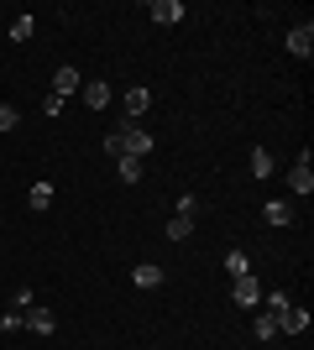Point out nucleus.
I'll list each match as a JSON object with an SVG mask.
<instances>
[{"instance_id": "nucleus-7", "label": "nucleus", "mask_w": 314, "mask_h": 350, "mask_svg": "<svg viewBox=\"0 0 314 350\" xmlns=\"http://www.w3.org/2000/svg\"><path fill=\"white\" fill-rule=\"evenodd\" d=\"M288 53H293V58H314V21L288 31Z\"/></svg>"}, {"instance_id": "nucleus-1", "label": "nucleus", "mask_w": 314, "mask_h": 350, "mask_svg": "<svg viewBox=\"0 0 314 350\" xmlns=\"http://www.w3.org/2000/svg\"><path fill=\"white\" fill-rule=\"evenodd\" d=\"M116 131H120V146H126V157H136V162H142V157L152 152V146H157L147 131H142V126H136V120H120Z\"/></svg>"}, {"instance_id": "nucleus-8", "label": "nucleus", "mask_w": 314, "mask_h": 350, "mask_svg": "<svg viewBox=\"0 0 314 350\" xmlns=\"http://www.w3.org/2000/svg\"><path fill=\"white\" fill-rule=\"evenodd\" d=\"M309 329V308H293L288 304L283 314H278V335H304Z\"/></svg>"}, {"instance_id": "nucleus-15", "label": "nucleus", "mask_w": 314, "mask_h": 350, "mask_svg": "<svg viewBox=\"0 0 314 350\" xmlns=\"http://www.w3.org/2000/svg\"><path fill=\"white\" fill-rule=\"evenodd\" d=\"M37 37V16H16L11 21V42H31Z\"/></svg>"}, {"instance_id": "nucleus-5", "label": "nucleus", "mask_w": 314, "mask_h": 350, "mask_svg": "<svg viewBox=\"0 0 314 350\" xmlns=\"http://www.w3.org/2000/svg\"><path fill=\"white\" fill-rule=\"evenodd\" d=\"M147 16L157 21V27H179V21H183L189 11H183V0H152V5H147Z\"/></svg>"}, {"instance_id": "nucleus-6", "label": "nucleus", "mask_w": 314, "mask_h": 350, "mask_svg": "<svg viewBox=\"0 0 314 350\" xmlns=\"http://www.w3.org/2000/svg\"><path fill=\"white\" fill-rule=\"evenodd\" d=\"M231 298H236L241 308H257V304H262V282H257L252 272H246V278H236V282H231Z\"/></svg>"}, {"instance_id": "nucleus-21", "label": "nucleus", "mask_w": 314, "mask_h": 350, "mask_svg": "<svg viewBox=\"0 0 314 350\" xmlns=\"http://www.w3.org/2000/svg\"><path fill=\"white\" fill-rule=\"evenodd\" d=\"M0 329H5V335H16V329H27V319H21V308H11V314H0Z\"/></svg>"}, {"instance_id": "nucleus-9", "label": "nucleus", "mask_w": 314, "mask_h": 350, "mask_svg": "<svg viewBox=\"0 0 314 350\" xmlns=\"http://www.w3.org/2000/svg\"><path fill=\"white\" fill-rule=\"evenodd\" d=\"M79 100L90 105V110H105V105H110V84H105V79H84V89H79Z\"/></svg>"}, {"instance_id": "nucleus-17", "label": "nucleus", "mask_w": 314, "mask_h": 350, "mask_svg": "<svg viewBox=\"0 0 314 350\" xmlns=\"http://www.w3.org/2000/svg\"><path fill=\"white\" fill-rule=\"evenodd\" d=\"M116 173H120V183H142V162H136V157H120Z\"/></svg>"}, {"instance_id": "nucleus-16", "label": "nucleus", "mask_w": 314, "mask_h": 350, "mask_svg": "<svg viewBox=\"0 0 314 350\" xmlns=\"http://www.w3.org/2000/svg\"><path fill=\"white\" fill-rule=\"evenodd\" d=\"M252 335L262 340V345H267V340L278 335V314H267V308H262V314H257V324H252Z\"/></svg>"}, {"instance_id": "nucleus-19", "label": "nucleus", "mask_w": 314, "mask_h": 350, "mask_svg": "<svg viewBox=\"0 0 314 350\" xmlns=\"http://www.w3.org/2000/svg\"><path fill=\"white\" fill-rule=\"evenodd\" d=\"M189 235H194V219L173 215V225H168V241H189Z\"/></svg>"}, {"instance_id": "nucleus-12", "label": "nucleus", "mask_w": 314, "mask_h": 350, "mask_svg": "<svg viewBox=\"0 0 314 350\" xmlns=\"http://www.w3.org/2000/svg\"><path fill=\"white\" fill-rule=\"evenodd\" d=\"M246 272H252V256H246V251H225V278H231V282H236V278H246Z\"/></svg>"}, {"instance_id": "nucleus-22", "label": "nucleus", "mask_w": 314, "mask_h": 350, "mask_svg": "<svg viewBox=\"0 0 314 350\" xmlns=\"http://www.w3.org/2000/svg\"><path fill=\"white\" fill-rule=\"evenodd\" d=\"M179 215H183V219L199 215V193H179Z\"/></svg>"}, {"instance_id": "nucleus-11", "label": "nucleus", "mask_w": 314, "mask_h": 350, "mask_svg": "<svg viewBox=\"0 0 314 350\" xmlns=\"http://www.w3.org/2000/svg\"><path fill=\"white\" fill-rule=\"evenodd\" d=\"M131 282H136V288H163V267H157V262H136L131 267Z\"/></svg>"}, {"instance_id": "nucleus-3", "label": "nucleus", "mask_w": 314, "mask_h": 350, "mask_svg": "<svg viewBox=\"0 0 314 350\" xmlns=\"http://www.w3.org/2000/svg\"><path fill=\"white\" fill-rule=\"evenodd\" d=\"M79 89H84V73H79L74 63H63V68L53 73V94H58V100H74Z\"/></svg>"}, {"instance_id": "nucleus-13", "label": "nucleus", "mask_w": 314, "mask_h": 350, "mask_svg": "<svg viewBox=\"0 0 314 350\" xmlns=\"http://www.w3.org/2000/svg\"><path fill=\"white\" fill-rule=\"evenodd\" d=\"M27 204L37 209V215H42V209H53V183H31V189H27Z\"/></svg>"}, {"instance_id": "nucleus-14", "label": "nucleus", "mask_w": 314, "mask_h": 350, "mask_svg": "<svg viewBox=\"0 0 314 350\" xmlns=\"http://www.w3.org/2000/svg\"><path fill=\"white\" fill-rule=\"evenodd\" d=\"M262 215H267V225H293V204H288V199H272Z\"/></svg>"}, {"instance_id": "nucleus-24", "label": "nucleus", "mask_w": 314, "mask_h": 350, "mask_svg": "<svg viewBox=\"0 0 314 350\" xmlns=\"http://www.w3.org/2000/svg\"><path fill=\"white\" fill-rule=\"evenodd\" d=\"M63 105H68V100H58V94H47V100H42V116H63Z\"/></svg>"}, {"instance_id": "nucleus-20", "label": "nucleus", "mask_w": 314, "mask_h": 350, "mask_svg": "<svg viewBox=\"0 0 314 350\" xmlns=\"http://www.w3.org/2000/svg\"><path fill=\"white\" fill-rule=\"evenodd\" d=\"M21 126V110L16 105H0V131H16Z\"/></svg>"}, {"instance_id": "nucleus-23", "label": "nucleus", "mask_w": 314, "mask_h": 350, "mask_svg": "<svg viewBox=\"0 0 314 350\" xmlns=\"http://www.w3.org/2000/svg\"><path fill=\"white\" fill-rule=\"evenodd\" d=\"M283 308H288V293H283V288L267 293V314H283Z\"/></svg>"}, {"instance_id": "nucleus-4", "label": "nucleus", "mask_w": 314, "mask_h": 350, "mask_svg": "<svg viewBox=\"0 0 314 350\" xmlns=\"http://www.w3.org/2000/svg\"><path fill=\"white\" fill-rule=\"evenodd\" d=\"M120 105H126V120H142L152 110V89L147 84H131L126 94H120Z\"/></svg>"}, {"instance_id": "nucleus-10", "label": "nucleus", "mask_w": 314, "mask_h": 350, "mask_svg": "<svg viewBox=\"0 0 314 350\" xmlns=\"http://www.w3.org/2000/svg\"><path fill=\"white\" fill-rule=\"evenodd\" d=\"M21 319H27V329H31V335H53V329H58L53 308H21Z\"/></svg>"}, {"instance_id": "nucleus-18", "label": "nucleus", "mask_w": 314, "mask_h": 350, "mask_svg": "<svg viewBox=\"0 0 314 350\" xmlns=\"http://www.w3.org/2000/svg\"><path fill=\"white\" fill-rule=\"evenodd\" d=\"M252 178H272V152H262V146L252 152Z\"/></svg>"}, {"instance_id": "nucleus-2", "label": "nucleus", "mask_w": 314, "mask_h": 350, "mask_svg": "<svg viewBox=\"0 0 314 350\" xmlns=\"http://www.w3.org/2000/svg\"><path fill=\"white\" fill-rule=\"evenodd\" d=\"M309 157H314V152L304 146V157L293 162V167H288V189L299 193V199H309V193H314V167H309Z\"/></svg>"}]
</instances>
